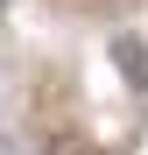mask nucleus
I'll use <instances>...</instances> for the list:
<instances>
[{"mask_svg": "<svg viewBox=\"0 0 148 155\" xmlns=\"http://www.w3.org/2000/svg\"><path fill=\"white\" fill-rule=\"evenodd\" d=\"M113 64H120V71H127V78H134V85H148V49H141L134 35H120V42H113Z\"/></svg>", "mask_w": 148, "mask_h": 155, "instance_id": "obj_1", "label": "nucleus"}]
</instances>
